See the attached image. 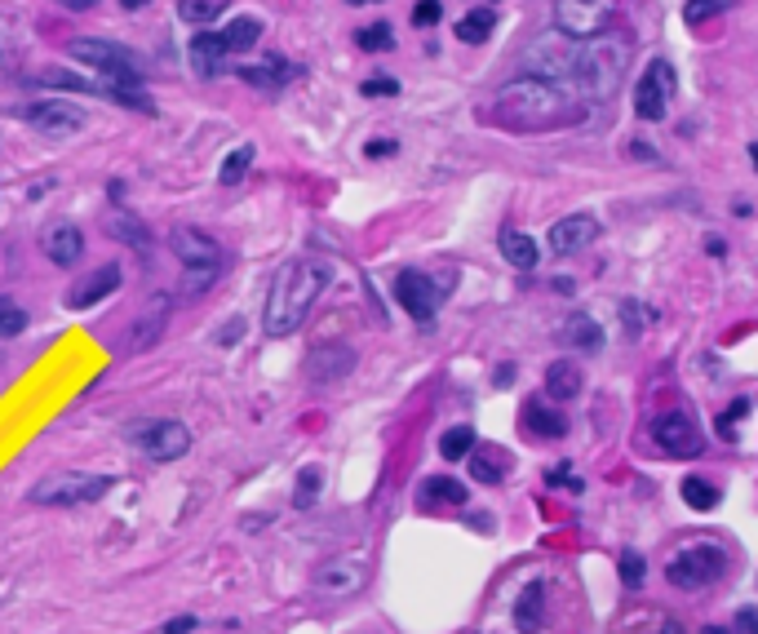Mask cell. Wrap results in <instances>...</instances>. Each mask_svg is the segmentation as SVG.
<instances>
[{
  "label": "cell",
  "instance_id": "1",
  "mask_svg": "<svg viewBox=\"0 0 758 634\" xmlns=\"http://www.w3.org/2000/svg\"><path fill=\"white\" fill-rule=\"evenodd\" d=\"M493 120L510 134H550L586 120V102H577L559 80L550 76H515L497 89Z\"/></svg>",
  "mask_w": 758,
  "mask_h": 634
},
{
  "label": "cell",
  "instance_id": "2",
  "mask_svg": "<svg viewBox=\"0 0 758 634\" xmlns=\"http://www.w3.org/2000/svg\"><path fill=\"white\" fill-rule=\"evenodd\" d=\"M333 280V267L324 258H293L275 271L271 289H266V311L262 329L266 337H293L306 324V315L315 311V302L324 298Z\"/></svg>",
  "mask_w": 758,
  "mask_h": 634
},
{
  "label": "cell",
  "instance_id": "3",
  "mask_svg": "<svg viewBox=\"0 0 758 634\" xmlns=\"http://www.w3.org/2000/svg\"><path fill=\"white\" fill-rule=\"evenodd\" d=\"M626 54L630 45L612 32H599L590 40H577V49L568 54V76L577 80L581 98L586 102H608L621 89L626 76Z\"/></svg>",
  "mask_w": 758,
  "mask_h": 634
},
{
  "label": "cell",
  "instance_id": "4",
  "mask_svg": "<svg viewBox=\"0 0 758 634\" xmlns=\"http://www.w3.org/2000/svg\"><path fill=\"white\" fill-rule=\"evenodd\" d=\"M169 249H173V258L187 267V298H196V293H204L213 280H218V271H222V244L213 240L209 231H200V227H173L169 231Z\"/></svg>",
  "mask_w": 758,
  "mask_h": 634
},
{
  "label": "cell",
  "instance_id": "5",
  "mask_svg": "<svg viewBox=\"0 0 758 634\" xmlns=\"http://www.w3.org/2000/svg\"><path fill=\"white\" fill-rule=\"evenodd\" d=\"M116 488V475H85V470H63L32 488L36 506H94Z\"/></svg>",
  "mask_w": 758,
  "mask_h": 634
},
{
  "label": "cell",
  "instance_id": "6",
  "mask_svg": "<svg viewBox=\"0 0 758 634\" xmlns=\"http://www.w3.org/2000/svg\"><path fill=\"white\" fill-rule=\"evenodd\" d=\"M723 572H727V550L723 546H710V541L679 550V555L665 564V577H670V586H679V590L714 586Z\"/></svg>",
  "mask_w": 758,
  "mask_h": 634
},
{
  "label": "cell",
  "instance_id": "7",
  "mask_svg": "<svg viewBox=\"0 0 758 634\" xmlns=\"http://www.w3.org/2000/svg\"><path fill=\"white\" fill-rule=\"evenodd\" d=\"M133 444H138L151 462L169 466V462H182V457L191 453V431H187V422H178V417H151V422H142L138 431H133Z\"/></svg>",
  "mask_w": 758,
  "mask_h": 634
},
{
  "label": "cell",
  "instance_id": "8",
  "mask_svg": "<svg viewBox=\"0 0 758 634\" xmlns=\"http://www.w3.org/2000/svg\"><path fill=\"white\" fill-rule=\"evenodd\" d=\"M674 89H679L674 67L665 63V58H652V63L643 67L639 85H634V116L648 120V125H652V120H665V116H670Z\"/></svg>",
  "mask_w": 758,
  "mask_h": 634
},
{
  "label": "cell",
  "instance_id": "9",
  "mask_svg": "<svg viewBox=\"0 0 758 634\" xmlns=\"http://www.w3.org/2000/svg\"><path fill=\"white\" fill-rule=\"evenodd\" d=\"M612 14H617V0H555V23L572 40H590L608 32Z\"/></svg>",
  "mask_w": 758,
  "mask_h": 634
},
{
  "label": "cell",
  "instance_id": "10",
  "mask_svg": "<svg viewBox=\"0 0 758 634\" xmlns=\"http://www.w3.org/2000/svg\"><path fill=\"white\" fill-rule=\"evenodd\" d=\"M444 293H448V284L430 280V275H422V271H399V275H395V302L404 306V311L413 315L417 324H430V320H435V311H439V302H444Z\"/></svg>",
  "mask_w": 758,
  "mask_h": 634
},
{
  "label": "cell",
  "instance_id": "11",
  "mask_svg": "<svg viewBox=\"0 0 758 634\" xmlns=\"http://www.w3.org/2000/svg\"><path fill=\"white\" fill-rule=\"evenodd\" d=\"M23 120L36 125L45 138H71V134L85 129L89 116H85V107H76V102L54 98V102H32V107H23Z\"/></svg>",
  "mask_w": 758,
  "mask_h": 634
},
{
  "label": "cell",
  "instance_id": "12",
  "mask_svg": "<svg viewBox=\"0 0 758 634\" xmlns=\"http://www.w3.org/2000/svg\"><path fill=\"white\" fill-rule=\"evenodd\" d=\"M652 439L665 448L670 457H701L705 453V435L688 413H665L652 422Z\"/></svg>",
  "mask_w": 758,
  "mask_h": 634
},
{
  "label": "cell",
  "instance_id": "13",
  "mask_svg": "<svg viewBox=\"0 0 758 634\" xmlns=\"http://www.w3.org/2000/svg\"><path fill=\"white\" fill-rule=\"evenodd\" d=\"M71 58L76 63H85V67H98L102 76L107 71H120V67H133V71H142V58L133 54L129 45H120V40H71Z\"/></svg>",
  "mask_w": 758,
  "mask_h": 634
},
{
  "label": "cell",
  "instance_id": "14",
  "mask_svg": "<svg viewBox=\"0 0 758 634\" xmlns=\"http://www.w3.org/2000/svg\"><path fill=\"white\" fill-rule=\"evenodd\" d=\"M116 289H120V267H116V262H107V267L89 271L85 280L71 284V289L63 293V306H67V311H89V306H98L102 298H111Z\"/></svg>",
  "mask_w": 758,
  "mask_h": 634
},
{
  "label": "cell",
  "instance_id": "15",
  "mask_svg": "<svg viewBox=\"0 0 758 634\" xmlns=\"http://www.w3.org/2000/svg\"><path fill=\"white\" fill-rule=\"evenodd\" d=\"M40 253H45L54 267H76L80 253H85V235H80L76 222L58 218V222H49V227L40 231Z\"/></svg>",
  "mask_w": 758,
  "mask_h": 634
},
{
  "label": "cell",
  "instance_id": "16",
  "mask_svg": "<svg viewBox=\"0 0 758 634\" xmlns=\"http://www.w3.org/2000/svg\"><path fill=\"white\" fill-rule=\"evenodd\" d=\"M360 586H364V564L360 559H351V555L329 559V564L315 572V590H320V595L342 599V595H355Z\"/></svg>",
  "mask_w": 758,
  "mask_h": 634
},
{
  "label": "cell",
  "instance_id": "17",
  "mask_svg": "<svg viewBox=\"0 0 758 634\" xmlns=\"http://www.w3.org/2000/svg\"><path fill=\"white\" fill-rule=\"evenodd\" d=\"M599 235V218H590V213H572V218H559L555 227H550V253H559V258H568V253L586 249V244Z\"/></svg>",
  "mask_w": 758,
  "mask_h": 634
},
{
  "label": "cell",
  "instance_id": "18",
  "mask_svg": "<svg viewBox=\"0 0 758 634\" xmlns=\"http://www.w3.org/2000/svg\"><path fill=\"white\" fill-rule=\"evenodd\" d=\"M351 368H355V351H351V346H342V342L320 346V351L306 360V373H311L320 386H329V382H337V377H346Z\"/></svg>",
  "mask_w": 758,
  "mask_h": 634
},
{
  "label": "cell",
  "instance_id": "19",
  "mask_svg": "<svg viewBox=\"0 0 758 634\" xmlns=\"http://www.w3.org/2000/svg\"><path fill=\"white\" fill-rule=\"evenodd\" d=\"M524 431L532 439H563L568 435V417L559 408H550L546 400H528L524 404Z\"/></svg>",
  "mask_w": 758,
  "mask_h": 634
},
{
  "label": "cell",
  "instance_id": "20",
  "mask_svg": "<svg viewBox=\"0 0 758 634\" xmlns=\"http://www.w3.org/2000/svg\"><path fill=\"white\" fill-rule=\"evenodd\" d=\"M169 298L160 293V298H151L147 306V320H138L133 324V333H129V351H151V346L160 342V333H165V324H169Z\"/></svg>",
  "mask_w": 758,
  "mask_h": 634
},
{
  "label": "cell",
  "instance_id": "21",
  "mask_svg": "<svg viewBox=\"0 0 758 634\" xmlns=\"http://www.w3.org/2000/svg\"><path fill=\"white\" fill-rule=\"evenodd\" d=\"M541 626H546V581H532L524 595L515 599V630L541 634Z\"/></svg>",
  "mask_w": 758,
  "mask_h": 634
},
{
  "label": "cell",
  "instance_id": "22",
  "mask_svg": "<svg viewBox=\"0 0 758 634\" xmlns=\"http://www.w3.org/2000/svg\"><path fill=\"white\" fill-rule=\"evenodd\" d=\"M107 235L116 244H129V249H138V253H147L151 249V231H147V222H138L133 213H125V209H116V213H107Z\"/></svg>",
  "mask_w": 758,
  "mask_h": 634
},
{
  "label": "cell",
  "instance_id": "23",
  "mask_svg": "<svg viewBox=\"0 0 758 634\" xmlns=\"http://www.w3.org/2000/svg\"><path fill=\"white\" fill-rule=\"evenodd\" d=\"M191 63H196L200 76H218L222 63H227V40H222V32H196V40H191Z\"/></svg>",
  "mask_w": 758,
  "mask_h": 634
},
{
  "label": "cell",
  "instance_id": "24",
  "mask_svg": "<svg viewBox=\"0 0 758 634\" xmlns=\"http://www.w3.org/2000/svg\"><path fill=\"white\" fill-rule=\"evenodd\" d=\"M297 76H302V67L280 63V58H266V63H258V67H240L244 85H258V89H284Z\"/></svg>",
  "mask_w": 758,
  "mask_h": 634
},
{
  "label": "cell",
  "instance_id": "25",
  "mask_svg": "<svg viewBox=\"0 0 758 634\" xmlns=\"http://www.w3.org/2000/svg\"><path fill=\"white\" fill-rule=\"evenodd\" d=\"M546 395H550V400H559V404L577 400V395H581V368L572 364V360H555V364L546 368Z\"/></svg>",
  "mask_w": 758,
  "mask_h": 634
},
{
  "label": "cell",
  "instance_id": "26",
  "mask_svg": "<svg viewBox=\"0 0 758 634\" xmlns=\"http://www.w3.org/2000/svg\"><path fill=\"white\" fill-rule=\"evenodd\" d=\"M501 258H506L515 271H532L541 262V249H537V240H532V235L506 231V235H501Z\"/></svg>",
  "mask_w": 758,
  "mask_h": 634
},
{
  "label": "cell",
  "instance_id": "27",
  "mask_svg": "<svg viewBox=\"0 0 758 634\" xmlns=\"http://www.w3.org/2000/svg\"><path fill=\"white\" fill-rule=\"evenodd\" d=\"M422 506H466V484L448 475H430L422 484Z\"/></svg>",
  "mask_w": 758,
  "mask_h": 634
},
{
  "label": "cell",
  "instance_id": "28",
  "mask_svg": "<svg viewBox=\"0 0 758 634\" xmlns=\"http://www.w3.org/2000/svg\"><path fill=\"white\" fill-rule=\"evenodd\" d=\"M36 85L40 89H67V94H102L98 80H85V76H76V71H67V67L36 71Z\"/></svg>",
  "mask_w": 758,
  "mask_h": 634
},
{
  "label": "cell",
  "instance_id": "29",
  "mask_svg": "<svg viewBox=\"0 0 758 634\" xmlns=\"http://www.w3.org/2000/svg\"><path fill=\"white\" fill-rule=\"evenodd\" d=\"M466 462H470V475H475L479 484H501V479H506V453H501V448H479L475 444V453H470Z\"/></svg>",
  "mask_w": 758,
  "mask_h": 634
},
{
  "label": "cell",
  "instance_id": "30",
  "mask_svg": "<svg viewBox=\"0 0 758 634\" xmlns=\"http://www.w3.org/2000/svg\"><path fill=\"white\" fill-rule=\"evenodd\" d=\"M222 40H227V54H249L262 40V18H235L222 27Z\"/></svg>",
  "mask_w": 758,
  "mask_h": 634
},
{
  "label": "cell",
  "instance_id": "31",
  "mask_svg": "<svg viewBox=\"0 0 758 634\" xmlns=\"http://www.w3.org/2000/svg\"><path fill=\"white\" fill-rule=\"evenodd\" d=\"M493 27H497V14L493 9H470V14L457 23V40H466V45H484L488 36H493Z\"/></svg>",
  "mask_w": 758,
  "mask_h": 634
},
{
  "label": "cell",
  "instance_id": "32",
  "mask_svg": "<svg viewBox=\"0 0 758 634\" xmlns=\"http://www.w3.org/2000/svg\"><path fill=\"white\" fill-rule=\"evenodd\" d=\"M475 431L470 426H453V431H444V439H439V457L444 462H462V457H470L475 453Z\"/></svg>",
  "mask_w": 758,
  "mask_h": 634
},
{
  "label": "cell",
  "instance_id": "33",
  "mask_svg": "<svg viewBox=\"0 0 758 634\" xmlns=\"http://www.w3.org/2000/svg\"><path fill=\"white\" fill-rule=\"evenodd\" d=\"M320 488H324L320 466H302V470H297V484H293V506L297 510H311L315 501H320Z\"/></svg>",
  "mask_w": 758,
  "mask_h": 634
},
{
  "label": "cell",
  "instance_id": "34",
  "mask_svg": "<svg viewBox=\"0 0 758 634\" xmlns=\"http://www.w3.org/2000/svg\"><path fill=\"white\" fill-rule=\"evenodd\" d=\"M568 342L577 351H603V329L590 320V315H572L568 320Z\"/></svg>",
  "mask_w": 758,
  "mask_h": 634
},
{
  "label": "cell",
  "instance_id": "35",
  "mask_svg": "<svg viewBox=\"0 0 758 634\" xmlns=\"http://www.w3.org/2000/svg\"><path fill=\"white\" fill-rule=\"evenodd\" d=\"M227 9V0H178V18L182 23H196V27H204L209 23L213 27V18Z\"/></svg>",
  "mask_w": 758,
  "mask_h": 634
},
{
  "label": "cell",
  "instance_id": "36",
  "mask_svg": "<svg viewBox=\"0 0 758 634\" xmlns=\"http://www.w3.org/2000/svg\"><path fill=\"white\" fill-rule=\"evenodd\" d=\"M253 169V147L244 142V147H235L227 160H222V169H218V178H222V187H235V182L244 178V173Z\"/></svg>",
  "mask_w": 758,
  "mask_h": 634
},
{
  "label": "cell",
  "instance_id": "37",
  "mask_svg": "<svg viewBox=\"0 0 758 634\" xmlns=\"http://www.w3.org/2000/svg\"><path fill=\"white\" fill-rule=\"evenodd\" d=\"M683 501H688L692 510H714L719 506V488H714L710 479H683Z\"/></svg>",
  "mask_w": 758,
  "mask_h": 634
},
{
  "label": "cell",
  "instance_id": "38",
  "mask_svg": "<svg viewBox=\"0 0 758 634\" xmlns=\"http://www.w3.org/2000/svg\"><path fill=\"white\" fill-rule=\"evenodd\" d=\"M355 45H360L364 54H386V49H395V32L386 23H373V27H364V32H355Z\"/></svg>",
  "mask_w": 758,
  "mask_h": 634
},
{
  "label": "cell",
  "instance_id": "39",
  "mask_svg": "<svg viewBox=\"0 0 758 634\" xmlns=\"http://www.w3.org/2000/svg\"><path fill=\"white\" fill-rule=\"evenodd\" d=\"M736 0H688L683 5V23L688 27H701V23H710L714 14H723V9H732Z\"/></svg>",
  "mask_w": 758,
  "mask_h": 634
},
{
  "label": "cell",
  "instance_id": "40",
  "mask_svg": "<svg viewBox=\"0 0 758 634\" xmlns=\"http://www.w3.org/2000/svg\"><path fill=\"white\" fill-rule=\"evenodd\" d=\"M27 333V311L14 298H0V337H18Z\"/></svg>",
  "mask_w": 758,
  "mask_h": 634
},
{
  "label": "cell",
  "instance_id": "41",
  "mask_svg": "<svg viewBox=\"0 0 758 634\" xmlns=\"http://www.w3.org/2000/svg\"><path fill=\"white\" fill-rule=\"evenodd\" d=\"M643 577H648V568H643V555H639V550H626V555H621V586H626V590H639Z\"/></svg>",
  "mask_w": 758,
  "mask_h": 634
},
{
  "label": "cell",
  "instance_id": "42",
  "mask_svg": "<svg viewBox=\"0 0 758 634\" xmlns=\"http://www.w3.org/2000/svg\"><path fill=\"white\" fill-rule=\"evenodd\" d=\"M621 315H626V329H630V337H639V333H643V324H648V320H657V315H652L648 306H639V302H621Z\"/></svg>",
  "mask_w": 758,
  "mask_h": 634
},
{
  "label": "cell",
  "instance_id": "43",
  "mask_svg": "<svg viewBox=\"0 0 758 634\" xmlns=\"http://www.w3.org/2000/svg\"><path fill=\"white\" fill-rule=\"evenodd\" d=\"M546 484L550 488H568V493H586V484H581V479H572L568 462H559L555 470H546Z\"/></svg>",
  "mask_w": 758,
  "mask_h": 634
},
{
  "label": "cell",
  "instance_id": "44",
  "mask_svg": "<svg viewBox=\"0 0 758 634\" xmlns=\"http://www.w3.org/2000/svg\"><path fill=\"white\" fill-rule=\"evenodd\" d=\"M745 413H750V400H736V404L719 417V435H723V439H736V426H732V422H736V417H745Z\"/></svg>",
  "mask_w": 758,
  "mask_h": 634
},
{
  "label": "cell",
  "instance_id": "45",
  "mask_svg": "<svg viewBox=\"0 0 758 634\" xmlns=\"http://www.w3.org/2000/svg\"><path fill=\"white\" fill-rule=\"evenodd\" d=\"M439 14H444V5H439V0H422V5L413 9V23H417V27H435Z\"/></svg>",
  "mask_w": 758,
  "mask_h": 634
},
{
  "label": "cell",
  "instance_id": "46",
  "mask_svg": "<svg viewBox=\"0 0 758 634\" xmlns=\"http://www.w3.org/2000/svg\"><path fill=\"white\" fill-rule=\"evenodd\" d=\"M395 94H399V85H395V80H386V76L364 80V98H395Z\"/></svg>",
  "mask_w": 758,
  "mask_h": 634
},
{
  "label": "cell",
  "instance_id": "47",
  "mask_svg": "<svg viewBox=\"0 0 758 634\" xmlns=\"http://www.w3.org/2000/svg\"><path fill=\"white\" fill-rule=\"evenodd\" d=\"M395 151H399L395 138H377V142H368V147H364V156L368 160H382V156H395Z\"/></svg>",
  "mask_w": 758,
  "mask_h": 634
},
{
  "label": "cell",
  "instance_id": "48",
  "mask_svg": "<svg viewBox=\"0 0 758 634\" xmlns=\"http://www.w3.org/2000/svg\"><path fill=\"white\" fill-rule=\"evenodd\" d=\"M736 634H758V608H741V612H736Z\"/></svg>",
  "mask_w": 758,
  "mask_h": 634
},
{
  "label": "cell",
  "instance_id": "49",
  "mask_svg": "<svg viewBox=\"0 0 758 634\" xmlns=\"http://www.w3.org/2000/svg\"><path fill=\"white\" fill-rule=\"evenodd\" d=\"M196 626H200L196 617H173V621H165V630H160V634H191Z\"/></svg>",
  "mask_w": 758,
  "mask_h": 634
},
{
  "label": "cell",
  "instance_id": "50",
  "mask_svg": "<svg viewBox=\"0 0 758 634\" xmlns=\"http://www.w3.org/2000/svg\"><path fill=\"white\" fill-rule=\"evenodd\" d=\"M240 333H244V320H231L227 329L218 333V342H235V337H240Z\"/></svg>",
  "mask_w": 758,
  "mask_h": 634
},
{
  "label": "cell",
  "instance_id": "51",
  "mask_svg": "<svg viewBox=\"0 0 758 634\" xmlns=\"http://www.w3.org/2000/svg\"><path fill=\"white\" fill-rule=\"evenodd\" d=\"M493 382H497V386H510V382H515V364H501V368H497V377H493Z\"/></svg>",
  "mask_w": 758,
  "mask_h": 634
},
{
  "label": "cell",
  "instance_id": "52",
  "mask_svg": "<svg viewBox=\"0 0 758 634\" xmlns=\"http://www.w3.org/2000/svg\"><path fill=\"white\" fill-rule=\"evenodd\" d=\"M634 156H639V160H657V151H652V147H643V142H634Z\"/></svg>",
  "mask_w": 758,
  "mask_h": 634
},
{
  "label": "cell",
  "instance_id": "53",
  "mask_svg": "<svg viewBox=\"0 0 758 634\" xmlns=\"http://www.w3.org/2000/svg\"><path fill=\"white\" fill-rule=\"evenodd\" d=\"M705 244H710V253H714V258H723V249H727V244L719 240V235H710V240H705Z\"/></svg>",
  "mask_w": 758,
  "mask_h": 634
},
{
  "label": "cell",
  "instance_id": "54",
  "mask_svg": "<svg viewBox=\"0 0 758 634\" xmlns=\"http://www.w3.org/2000/svg\"><path fill=\"white\" fill-rule=\"evenodd\" d=\"M63 5H76V9H89V5H94V0H63Z\"/></svg>",
  "mask_w": 758,
  "mask_h": 634
},
{
  "label": "cell",
  "instance_id": "55",
  "mask_svg": "<svg viewBox=\"0 0 758 634\" xmlns=\"http://www.w3.org/2000/svg\"><path fill=\"white\" fill-rule=\"evenodd\" d=\"M661 634H683V630L674 626V621H665V626H661Z\"/></svg>",
  "mask_w": 758,
  "mask_h": 634
},
{
  "label": "cell",
  "instance_id": "56",
  "mask_svg": "<svg viewBox=\"0 0 758 634\" xmlns=\"http://www.w3.org/2000/svg\"><path fill=\"white\" fill-rule=\"evenodd\" d=\"M120 5H125V9H142V5H147V0H120Z\"/></svg>",
  "mask_w": 758,
  "mask_h": 634
},
{
  "label": "cell",
  "instance_id": "57",
  "mask_svg": "<svg viewBox=\"0 0 758 634\" xmlns=\"http://www.w3.org/2000/svg\"><path fill=\"white\" fill-rule=\"evenodd\" d=\"M750 160H754V169H758V142H750Z\"/></svg>",
  "mask_w": 758,
  "mask_h": 634
},
{
  "label": "cell",
  "instance_id": "58",
  "mask_svg": "<svg viewBox=\"0 0 758 634\" xmlns=\"http://www.w3.org/2000/svg\"><path fill=\"white\" fill-rule=\"evenodd\" d=\"M351 5H373V0H351Z\"/></svg>",
  "mask_w": 758,
  "mask_h": 634
}]
</instances>
